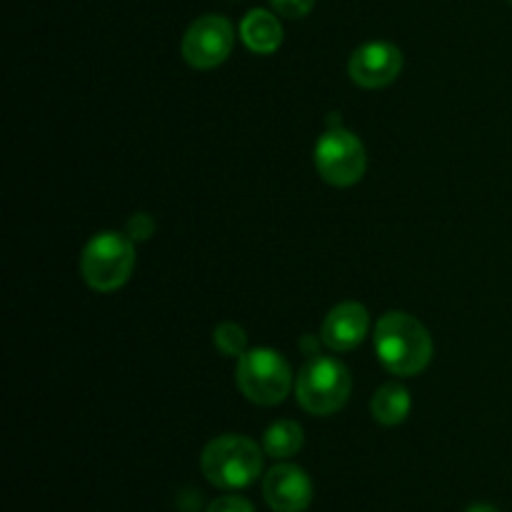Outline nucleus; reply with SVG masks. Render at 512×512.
Here are the masks:
<instances>
[{
	"mask_svg": "<svg viewBox=\"0 0 512 512\" xmlns=\"http://www.w3.org/2000/svg\"><path fill=\"white\" fill-rule=\"evenodd\" d=\"M375 350L390 373L413 378L428 368L433 358V338L413 315L388 313L375 325Z\"/></svg>",
	"mask_w": 512,
	"mask_h": 512,
	"instance_id": "1",
	"label": "nucleus"
},
{
	"mask_svg": "<svg viewBox=\"0 0 512 512\" xmlns=\"http://www.w3.org/2000/svg\"><path fill=\"white\" fill-rule=\"evenodd\" d=\"M203 475L223 490L248 488L263 470V453L258 445L240 435H223L205 445L200 455Z\"/></svg>",
	"mask_w": 512,
	"mask_h": 512,
	"instance_id": "2",
	"label": "nucleus"
},
{
	"mask_svg": "<svg viewBox=\"0 0 512 512\" xmlns=\"http://www.w3.org/2000/svg\"><path fill=\"white\" fill-rule=\"evenodd\" d=\"M350 390H353L350 370L340 360L323 358V355L310 358L295 383L300 408L308 410L310 415L338 413L348 403Z\"/></svg>",
	"mask_w": 512,
	"mask_h": 512,
	"instance_id": "3",
	"label": "nucleus"
},
{
	"mask_svg": "<svg viewBox=\"0 0 512 512\" xmlns=\"http://www.w3.org/2000/svg\"><path fill=\"white\" fill-rule=\"evenodd\" d=\"M135 268V248L128 235L108 230L85 245L80 258V273L85 283L98 293H113L128 283Z\"/></svg>",
	"mask_w": 512,
	"mask_h": 512,
	"instance_id": "4",
	"label": "nucleus"
},
{
	"mask_svg": "<svg viewBox=\"0 0 512 512\" xmlns=\"http://www.w3.org/2000/svg\"><path fill=\"white\" fill-rule=\"evenodd\" d=\"M235 380H238L240 393L250 403L278 405L288 395L293 375H290V365L285 363L283 355L270 348H258L240 355Z\"/></svg>",
	"mask_w": 512,
	"mask_h": 512,
	"instance_id": "5",
	"label": "nucleus"
},
{
	"mask_svg": "<svg viewBox=\"0 0 512 512\" xmlns=\"http://www.w3.org/2000/svg\"><path fill=\"white\" fill-rule=\"evenodd\" d=\"M315 168L330 185L348 188L365 175V148L350 130L333 128L315 145Z\"/></svg>",
	"mask_w": 512,
	"mask_h": 512,
	"instance_id": "6",
	"label": "nucleus"
},
{
	"mask_svg": "<svg viewBox=\"0 0 512 512\" xmlns=\"http://www.w3.org/2000/svg\"><path fill=\"white\" fill-rule=\"evenodd\" d=\"M233 25L223 15H203L183 35V58L193 68L210 70L225 63L233 50Z\"/></svg>",
	"mask_w": 512,
	"mask_h": 512,
	"instance_id": "7",
	"label": "nucleus"
},
{
	"mask_svg": "<svg viewBox=\"0 0 512 512\" xmlns=\"http://www.w3.org/2000/svg\"><path fill=\"white\" fill-rule=\"evenodd\" d=\"M348 70L360 88H385L403 70V53L393 43H365L353 53Z\"/></svg>",
	"mask_w": 512,
	"mask_h": 512,
	"instance_id": "8",
	"label": "nucleus"
},
{
	"mask_svg": "<svg viewBox=\"0 0 512 512\" xmlns=\"http://www.w3.org/2000/svg\"><path fill=\"white\" fill-rule=\"evenodd\" d=\"M265 503L275 512H303L313 500V483L298 465H275L263 480Z\"/></svg>",
	"mask_w": 512,
	"mask_h": 512,
	"instance_id": "9",
	"label": "nucleus"
},
{
	"mask_svg": "<svg viewBox=\"0 0 512 512\" xmlns=\"http://www.w3.org/2000/svg\"><path fill=\"white\" fill-rule=\"evenodd\" d=\"M368 310L360 303H340L325 318L323 330H320V338L335 353H345V350H353L363 343L365 333H368Z\"/></svg>",
	"mask_w": 512,
	"mask_h": 512,
	"instance_id": "10",
	"label": "nucleus"
},
{
	"mask_svg": "<svg viewBox=\"0 0 512 512\" xmlns=\"http://www.w3.org/2000/svg\"><path fill=\"white\" fill-rule=\"evenodd\" d=\"M240 35H243V43L253 53L260 55L275 53L280 48V43H283L280 20L273 13H268V10H250L245 15L243 25H240Z\"/></svg>",
	"mask_w": 512,
	"mask_h": 512,
	"instance_id": "11",
	"label": "nucleus"
},
{
	"mask_svg": "<svg viewBox=\"0 0 512 512\" xmlns=\"http://www.w3.org/2000/svg\"><path fill=\"white\" fill-rule=\"evenodd\" d=\"M370 410H373V418L378 420L380 425H400L410 413V393L400 383H385L383 388H378V393L373 395V403H370Z\"/></svg>",
	"mask_w": 512,
	"mask_h": 512,
	"instance_id": "12",
	"label": "nucleus"
},
{
	"mask_svg": "<svg viewBox=\"0 0 512 512\" xmlns=\"http://www.w3.org/2000/svg\"><path fill=\"white\" fill-rule=\"evenodd\" d=\"M303 448V428L293 420H278L265 430L263 450L270 458H290Z\"/></svg>",
	"mask_w": 512,
	"mask_h": 512,
	"instance_id": "13",
	"label": "nucleus"
},
{
	"mask_svg": "<svg viewBox=\"0 0 512 512\" xmlns=\"http://www.w3.org/2000/svg\"><path fill=\"white\" fill-rule=\"evenodd\" d=\"M213 340H215V348L220 350V353L223 355H243V353H248V335H245V330L240 328V325H235V323H223V325H218V328H215V335H213Z\"/></svg>",
	"mask_w": 512,
	"mask_h": 512,
	"instance_id": "14",
	"label": "nucleus"
},
{
	"mask_svg": "<svg viewBox=\"0 0 512 512\" xmlns=\"http://www.w3.org/2000/svg\"><path fill=\"white\" fill-rule=\"evenodd\" d=\"M270 3L285 18H303V15H308L313 10L315 0H270Z\"/></svg>",
	"mask_w": 512,
	"mask_h": 512,
	"instance_id": "15",
	"label": "nucleus"
},
{
	"mask_svg": "<svg viewBox=\"0 0 512 512\" xmlns=\"http://www.w3.org/2000/svg\"><path fill=\"white\" fill-rule=\"evenodd\" d=\"M208 512H255L250 500L240 498V495H225V498H218L210 503Z\"/></svg>",
	"mask_w": 512,
	"mask_h": 512,
	"instance_id": "16",
	"label": "nucleus"
},
{
	"mask_svg": "<svg viewBox=\"0 0 512 512\" xmlns=\"http://www.w3.org/2000/svg\"><path fill=\"white\" fill-rule=\"evenodd\" d=\"M155 233V220L150 215L138 213L128 220V235L133 240H148Z\"/></svg>",
	"mask_w": 512,
	"mask_h": 512,
	"instance_id": "17",
	"label": "nucleus"
},
{
	"mask_svg": "<svg viewBox=\"0 0 512 512\" xmlns=\"http://www.w3.org/2000/svg\"><path fill=\"white\" fill-rule=\"evenodd\" d=\"M465 512H498V510H495L493 505H488V503H475V505H470V508Z\"/></svg>",
	"mask_w": 512,
	"mask_h": 512,
	"instance_id": "18",
	"label": "nucleus"
}]
</instances>
